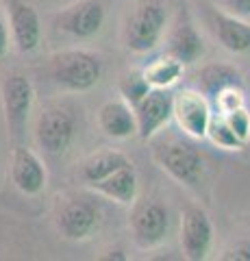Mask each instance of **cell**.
I'll list each match as a JSON object with an SVG mask.
<instances>
[{"instance_id":"obj_1","label":"cell","mask_w":250,"mask_h":261,"mask_svg":"<svg viewBox=\"0 0 250 261\" xmlns=\"http://www.w3.org/2000/svg\"><path fill=\"white\" fill-rule=\"evenodd\" d=\"M185 137L161 130L150 140V152L157 166L168 176H172L176 183L185 187L196 190L205 178V159L203 152Z\"/></svg>"},{"instance_id":"obj_2","label":"cell","mask_w":250,"mask_h":261,"mask_svg":"<svg viewBox=\"0 0 250 261\" xmlns=\"http://www.w3.org/2000/svg\"><path fill=\"white\" fill-rule=\"evenodd\" d=\"M48 74L63 92H90L102 79V59L96 53L80 48L59 50L48 59Z\"/></svg>"},{"instance_id":"obj_3","label":"cell","mask_w":250,"mask_h":261,"mask_svg":"<svg viewBox=\"0 0 250 261\" xmlns=\"http://www.w3.org/2000/svg\"><path fill=\"white\" fill-rule=\"evenodd\" d=\"M168 29L165 0H137L124 24V46L144 55L159 46Z\"/></svg>"},{"instance_id":"obj_4","label":"cell","mask_w":250,"mask_h":261,"mask_svg":"<svg viewBox=\"0 0 250 261\" xmlns=\"http://www.w3.org/2000/svg\"><path fill=\"white\" fill-rule=\"evenodd\" d=\"M0 100H3V113L5 122L9 128V137L20 144L26 135L31 109L35 100V89L31 79L24 72H9L3 76L0 83Z\"/></svg>"},{"instance_id":"obj_5","label":"cell","mask_w":250,"mask_h":261,"mask_svg":"<svg viewBox=\"0 0 250 261\" xmlns=\"http://www.w3.org/2000/svg\"><path fill=\"white\" fill-rule=\"evenodd\" d=\"M133 242L140 248H157L170 233V209L157 198H137L128 218Z\"/></svg>"},{"instance_id":"obj_6","label":"cell","mask_w":250,"mask_h":261,"mask_svg":"<svg viewBox=\"0 0 250 261\" xmlns=\"http://www.w3.org/2000/svg\"><path fill=\"white\" fill-rule=\"evenodd\" d=\"M76 135V118L61 105H48L39 111L35 122V140L48 154H63Z\"/></svg>"},{"instance_id":"obj_7","label":"cell","mask_w":250,"mask_h":261,"mask_svg":"<svg viewBox=\"0 0 250 261\" xmlns=\"http://www.w3.org/2000/svg\"><path fill=\"white\" fill-rule=\"evenodd\" d=\"M54 224L63 240L83 242L98 231L100 226V209L96 202L83 196L63 198L54 214Z\"/></svg>"},{"instance_id":"obj_8","label":"cell","mask_w":250,"mask_h":261,"mask_svg":"<svg viewBox=\"0 0 250 261\" xmlns=\"http://www.w3.org/2000/svg\"><path fill=\"white\" fill-rule=\"evenodd\" d=\"M213 118L209 96H205L198 87H183L174 94L172 120L183 130V135L191 140H203L207 137L209 122Z\"/></svg>"},{"instance_id":"obj_9","label":"cell","mask_w":250,"mask_h":261,"mask_svg":"<svg viewBox=\"0 0 250 261\" xmlns=\"http://www.w3.org/2000/svg\"><path fill=\"white\" fill-rule=\"evenodd\" d=\"M102 0H78L54 13V29L74 39H92L102 31Z\"/></svg>"},{"instance_id":"obj_10","label":"cell","mask_w":250,"mask_h":261,"mask_svg":"<svg viewBox=\"0 0 250 261\" xmlns=\"http://www.w3.org/2000/svg\"><path fill=\"white\" fill-rule=\"evenodd\" d=\"M213 246V224L200 205H187L181 211V248L185 259L203 261Z\"/></svg>"},{"instance_id":"obj_11","label":"cell","mask_w":250,"mask_h":261,"mask_svg":"<svg viewBox=\"0 0 250 261\" xmlns=\"http://www.w3.org/2000/svg\"><path fill=\"white\" fill-rule=\"evenodd\" d=\"M172 107H174V94H170L168 89L152 87L133 107L137 118V137L148 142L157 133H161L172 120Z\"/></svg>"},{"instance_id":"obj_12","label":"cell","mask_w":250,"mask_h":261,"mask_svg":"<svg viewBox=\"0 0 250 261\" xmlns=\"http://www.w3.org/2000/svg\"><path fill=\"white\" fill-rule=\"evenodd\" d=\"M165 53L179 59L183 65H191L196 63L200 57L205 55V42L203 35L198 33L196 24L191 22L187 11H179L176 13L174 22L168 29L165 35Z\"/></svg>"},{"instance_id":"obj_13","label":"cell","mask_w":250,"mask_h":261,"mask_svg":"<svg viewBox=\"0 0 250 261\" xmlns=\"http://www.w3.org/2000/svg\"><path fill=\"white\" fill-rule=\"evenodd\" d=\"M11 181L26 196L42 194L48 183V172H46L44 161L22 144L15 146L11 152Z\"/></svg>"},{"instance_id":"obj_14","label":"cell","mask_w":250,"mask_h":261,"mask_svg":"<svg viewBox=\"0 0 250 261\" xmlns=\"http://www.w3.org/2000/svg\"><path fill=\"white\" fill-rule=\"evenodd\" d=\"M9 31L20 53H33L42 44V20L33 5L22 0H9Z\"/></svg>"},{"instance_id":"obj_15","label":"cell","mask_w":250,"mask_h":261,"mask_svg":"<svg viewBox=\"0 0 250 261\" xmlns=\"http://www.w3.org/2000/svg\"><path fill=\"white\" fill-rule=\"evenodd\" d=\"M211 29L215 39L224 50L233 55H248L250 53V22L244 18H235L220 9L211 11Z\"/></svg>"},{"instance_id":"obj_16","label":"cell","mask_w":250,"mask_h":261,"mask_svg":"<svg viewBox=\"0 0 250 261\" xmlns=\"http://www.w3.org/2000/svg\"><path fill=\"white\" fill-rule=\"evenodd\" d=\"M87 187L98 196H102V198L118 202V205H133L137 200L140 181H137V172H135L133 163H128V166L116 170L114 174L104 176L96 183H90Z\"/></svg>"},{"instance_id":"obj_17","label":"cell","mask_w":250,"mask_h":261,"mask_svg":"<svg viewBox=\"0 0 250 261\" xmlns=\"http://www.w3.org/2000/svg\"><path fill=\"white\" fill-rule=\"evenodd\" d=\"M98 126L114 140H128L137 135L135 109L126 100H109L98 109Z\"/></svg>"},{"instance_id":"obj_18","label":"cell","mask_w":250,"mask_h":261,"mask_svg":"<svg viewBox=\"0 0 250 261\" xmlns=\"http://www.w3.org/2000/svg\"><path fill=\"white\" fill-rule=\"evenodd\" d=\"M229 87H244L239 70L229 63H209L198 74V89L209 98H215Z\"/></svg>"},{"instance_id":"obj_19","label":"cell","mask_w":250,"mask_h":261,"mask_svg":"<svg viewBox=\"0 0 250 261\" xmlns=\"http://www.w3.org/2000/svg\"><path fill=\"white\" fill-rule=\"evenodd\" d=\"M128 163L131 161H128V157L124 152H120V150H100V152L90 154V157L80 163L78 174H80V178H83L85 185H90V183L100 181V178H104V176L114 174L116 170L128 166Z\"/></svg>"},{"instance_id":"obj_20","label":"cell","mask_w":250,"mask_h":261,"mask_svg":"<svg viewBox=\"0 0 250 261\" xmlns=\"http://www.w3.org/2000/svg\"><path fill=\"white\" fill-rule=\"evenodd\" d=\"M144 76L150 83V87H157V89H170L174 83H179V79L183 76L185 72V65L174 59L170 55H163V57H157V59H150L146 65L142 68Z\"/></svg>"},{"instance_id":"obj_21","label":"cell","mask_w":250,"mask_h":261,"mask_svg":"<svg viewBox=\"0 0 250 261\" xmlns=\"http://www.w3.org/2000/svg\"><path fill=\"white\" fill-rule=\"evenodd\" d=\"M207 140L213 146H217V148H222V150H241L246 146L235 135V130L229 126V122L224 120L222 113H215V116L211 118V122H209Z\"/></svg>"},{"instance_id":"obj_22","label":"cell","mask_w":250,"mask_h":261,"mask_svg":"<svg viewBox=\"0 0 250 261\" xmlns=\"http://www.w3.org/2000/svg\"><path fill=\"white\" fill-rule=\"evenodd\" d=\"M118 89H120V96H122V100H126L131 107H135V105L140 102L152 87H150V83L146 81V76H144L142 70H131V72H126V74L120 76Z\"/></svg>"},{"instance_id":"obj_23","label":"cell","mask_w":250,"mask_h":261,"mask_svg":"<svg viewBox=\"0 0 250 261\" xmlns=\"http://www.w3.org/2000/svg\"><path fill=\"white\" fill-rule=\"evenodd\" d=\"M222 116L229 122V126L235 130V135L248 146L250 144V111L246 107H239L229 113H222Z\"/></svg>"},{"instance_id":"obj_24","label":"cell","mask_w":250,"mask_h":261,"mask_svg":"<svg viewBox=\"0 0 250 261\" xmlns=\"http://www.w3.org/2000/svg\"><path fill=\"white\" fill-rule=\"evenodd\" d=\"M217 113H229L233 109H239V107H246L244 105V87H229L220 92L213 98Z\"/></svg>"},{"instance_id":"obj_25","label":"cell","mask_w":250,"mask_h":261,"mask_svg":"<svg viewBox=\"0 0 250 261\" xmlns=\"http://www.w3.org/2000/svg\"><path fill=\"white\" fill-rule=\"evenodd\" d=\"M211 5L224 13L235 15V18L250 20V0H211Z\"/></svg>"},{"instance_id":"obj_26","label":"cell","mask_w":250,"mask_h":261,"mask_svg":"<svg viewBox=\"0 0 250 261\" xmlns=\"http://www.w3.org/2000/svg\"><path fill=\"white\" fill-rule=\"evenodd\" d=\"M222 259H227V261H233V259L250 261V242H239V244H235V246H233L231 250L224 252Z\"/></svg>"},{"instance_id":"obj_27","label":"cell","mask_w":250,"mask_h":261,"mask_svg":"<svg viewBox=\"0 0 250 261\" xmlns=\"http://www.w3.org/2000/svg\"><path fill=\"white\" fill-rule=\"evenodd\" d=\"M9 29H7L5 20L0 18V61L7 57V53H9Z\"/></svg>"},{"instance_id":"obj_28","label":"cell","mask_w":250,"mask_h":261,"mask_svg":"<svg viewBox=\"0 0 250 261\" xmlns=\"http://www.w3.org/2000/svg\"><path fill=\"white\" fill-rule=\"evenodd\" d=\"M104 259H126V257H124V255H107Z\"/></svg>"}]
</instances>
